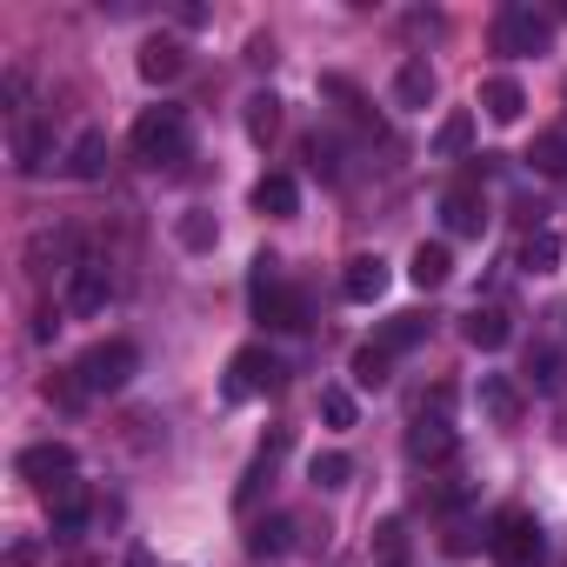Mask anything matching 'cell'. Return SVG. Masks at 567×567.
<instances>
[{
	"label": "cell",
	"mask_w": 567,
	"mask_h": 567,
	"mask_svg": "<svg viewBox=\"0 0 567 567\" xmlns=\"http://www.w3.org/2000/svg\"><path fill=\"white\" fill-rule=\"evenodd\" d=\"M267 481H274V454H254V461H247V474H240V487H234V507L247 514V507L260 501V487H267Z\"/></svg>",
	"instance_id": "cell-30"
},
{
	"label": "cell",
	"mask_w": 567,
	"mask_h": 567,
	"mask_svg": "<svg viewBox=\"0 0 567 567\" xmlns=\"http://www.w3.org/2000/svg\"><path fill=\"white\" fill-rule=\"evenodd\" d=\"M254 207H260V214H274V220H288V214L301 207L295 174H260V181H254Z\"/></svg>",
	"instance_id": "cell-15"
},
{
	"label": "cell",
	"mask_w": 567,
	"mask_h": 567,
	"mask_svg": "<svg viewBox=\"0 0 567 567\" xmlns=\"http://www.w3.org/2000/svg\"><path fill=\"white\" fill-rule=\"evenodd\" d=\"M520 267H527V274H554V267H560V240H554L547 227H534V234L520 240Z\"/></svg>",
	"instance_id": "cell-27"
},
{
	"label": "cell",
	"mask_w": 567,
	"mask_h": 567,
	"mask_svg": "<svg viewBox=\"0 0 567 567\" xmlns=\"http://www.w3.org/2000/svg\"><path fill=\"white\" fill-rule=\"evenodd\" d=\"M394 101H401V107H427V101H434V68H427V61H401Z\"/></svg>",
	"instance_id": "cell-24"
},
{
	"label": "cell",
	"mask_w": 567,
	"mask_h": 567,
	"mask_svg": "<svg viewBox=\"0 0 567 567\" xmlns=\"http://www.w3.org/2000/svg\"><path fill=\"white\" fill-rule=\"evenodd\" d=\"M447 274H454V254H447L441 240H421L414 260H408V280H414V288H441Z\"/></svg>",
	"instance_id": "cell-20"
},
{
	"label": "cell",
	"mask_w": 567,
	"mask_h": 567,
	"mask_svg": "<svg viewBox=\"0 0 567 567\" xmlns=\"http://www.w3.org/2000/svg\"><path fill=\"white\" fill-rule=\"evenodd\" d=\"M28 101V74L21 68H8V107H21Z\"/></svg>",
	"instance_id": "cell-38"
},
{
	"label": "cell",
	"mask_w": 567,
	"mask_h": 567,
	"mask_svg": "<svg viewBox=\"0 0 567 567\" xmlns=\"http://www.w3.org/2000/svg\"><path fill=\"white\" fill-rule=\"evenodd\" d=\"M174 240H181L187 254H207V247L220 240V227H214V214H207V207H187V214L174 220Z\"/></svg>",
	"instance_id": "cell-26"
},
{
	"label": "cell",
	"mask_w": 567,
	"mask_h": 567,
	"mask_svg": "<svg viewBox=\"0 0 567 567\" xmlns=\"http://www.w3.org/2000/svg\"><path fill=\"white\" fill-rule=\"evenodd\" d=\"M461 334H467V348H481V354H494V348H507V315L501 308H474L467 321H461Z\"/></svg>",
	"instance_id": "cell-18"
},
{
	"label": "cell",
	"mask_w": 567,
	"mask_h": 567,
	"mask_svg": "<svg viewBox=\"0 0 567 567\" xmlns=\"http://www.w3.org/2000/svg\"><path fill=\"white\" fill-rule=\"evenodd\" d=\"M487 554H494V567H540L547 534H540V520L527 507H501L494 527H487Z\"/></svg>",
	"instance_id": "cell-3"
},
{
	"label": "cell",
	"mask_w": 567,
	"mask_h": 567,
	"mask_svg": "<svg viewBox=\"0 0 567 567\" xmlns=\"http://www.w3.org/2000/svg\"><path fill=\"white\" fill-rule=\"evenodd\" d=\"M127 147H134L141 167H174V161H187V107H167V101L147 107V114L134 121Z\"/></svg>",
	"instance_id": "cell-2"
},
{
	"label": "cell",
	"mask_w": 567,
	"mask_h": 567,
	"mask_svg": "<svg viewBox=\"0 0 567 567\" xmlns=\"http://www.w3.org/2000/svg\"><path fill=\"white\" fill-rule=\"evenodd\" d=\"M388 368H394V354H381L374 341L354 348V381H361V388H388Z\"/></svg>",
	"instance_id": "cell-32"
},
{
	"label": "cell",
	"mask_w": 567,
	"mask_h": 567,
	"mask_svg": "<svg viewBox=\"0 0 567 567\" xmlns=\"http://www.w3.org/2000/svg\"><path fill=\"white\" fill-rule=\"evenodd\" d=\"M48 501H54V540H81V534H87V514H94L87 494H81V481H68V487L48 494Z\"/></svg>",
	"instance_id": "cell-14"
},
{
	"label": "cell",
	"mask_w": 567,
	"mask_h": 567,
	"mask_svg": "<svg viewBox=\"0 0 567 567\" xmlns=\"http://www.w3.org/2000/svg\"><path fill=\"white\" fill-rule=\"evenodd\" d=\"M181 68H187L181 41H147V48H141V81H147V87H167V81H181Z\"/></svg>",
	"instance_id": "cell-16"
},
{
	"label": "cell",
	"mask_w": 567,
	"mask_h": 567,
	"mask_svg": "<svg viewBox=\"0 0 567 567\" xmlns=\"http://www.w3.org/2000/svg\"><path fill=\"white\" fill-rule=\"evenodd\" d=\"M467 147H474V114H467V107H454V114L434 127V154H441V161H461Z\"/></svg>",
	"instance_id": "cell-25"
},
{
	"label": "cell",
	"mask_w": 567,
	"mask_h": 567,
	"mask_svg": "<svg viewBox=\"0 0 567 567\" xmlns=\"http://www.w3.org/2000/svg\"><path fill=\"white\" fill-rule=\"evenodd\" d=\"M48 401H54V408H68V414H74V408H87L81 374H74V368H68V374H54V381H48Z\"/></svg>",
	"instance_id": "cell-35"
},
{
	"label": "cell",
	"mask_w": 567,
	"mask_h": 567,
	"mask_svg": "<svg viewBox=\"0 0 567 567\" xmlns=\"http://www.w3.org/2000/svg\"><path fill=\"white\" fill-rule=\"evenodd\" d=\"M114 301V274L101 260H74L68 267V315H101Z\"/></svg>",
	"instance_id": "cell-8"
},
{
	"label": "cell",
	"mask_w": 567,
	"mask_h": 567,
	"mask_svg": "<svg viewBox=\"0 0 567 567\" xmlns=\"http://www.w3.org/2000/svg\"><path fill=\"white\" fill-rule=\"evenodd\" d=\"M274 127H280V101L274 94H247V141H274Z\"/></svg>",
	"instance_id": "cell-28"
},
{
	"label": "cell",
	"mask_w": 567,
	"mask_h": 567,
	"mask_svg": "<svg viewBox=\"0 0 567 567\" xmlns=\"http://www.w3.org/2000/svg\"><path fill=\"white\" fill-rule=\"evenodd\" d=\"M441 227H447V234H461V240H481V234H487V200H481L474 187L441 194Z\"/></svg>",
	"instance_id": "cell-10"
},
{
	"label": "cell",
	"mask_w": 567,
	"mask_h": 567,
	"mask_svg": "<svg viewBox=\"0 0 567 567\" xmlns=\"http://www.w3.org/2000/svg\"><path fill=\"white\" fill-rule=\"evenodd\" d=\"M354 414H361V408H354L348 388H321V421H328V427H354Z\"/></svg>",
	"instance_id": "cell-34"
},
{
	"label": "cell",
	"mask_w": 567,
	"mask_h": 567,
	"mask_svg": "<svg viewBox=\"0 0 567 567\" xmlns=\"http://www.w3.org/2000/svg\"><path fill=\"white\" fill-rule=\"evenodd\" d=\"M540 174H567V127H547L540 141H534V154H527Z\"/></svg>",
	"instance_id": "cell-31"
},
{
	"label": "cell",
	"mask_w": 567,
	"mask_h": 567,
	"mask_svg": "<svg viewBox=\"0 0 567 567\" xmlns=\"http://www.w3.org/2000/svg\"><path fill=\"white\" fill-rule=\"evenodd\" d=\"M21 481H34L41 494H61L68 481H74V447L68 441H41V447H21Z\"/></svg>",
	"instance_id": "cell-7"
},
{
	"label": "cell",
	"mask_w": 567,
	"mask_h": 567,
	"mask_svg": "<svg viewBox=\"0 0 567 567\" xmlns=\"http://www.w3.org/2000/svg\"><path fill=\"white\" fill-rule=\"evenodd\" d=\"M454 447H461V434H454L441 414H421V421L408 427V461H421V467H441V461H454Z\"/></svg>",
	"instance_id": "cell-9"
},
{
	"label": "cell",
	"mask_w": 567,
	"mask_h": 567,
	"mask_svg": "<svg viewBox=\"0 0 567 567\" xmlns=\"http://www.w3.org/2000/svg\"><path fill=\"white\" fill-rule=\"evenodd\" d=\"M34 560H41V540H14L8 547V567H34Z\"/></svg>",
	"instance_id": "cell-37"
},
{
	"label": "cell",
	"mask_w": 567,
	"mask_h": 567,
	"mask_svg": "<svg viewBox=\"0 0 567 567\" xmlns=\"http://www.w3.org/2000/svg\"><path fill=\"white\" fill-rule=\"evenodd\" d=\"M288 547H295V520H288V514H267V520L247 534V554H254V560H280Z\"/></svg>",
	"instance_id": "cell-17"
},
{
	"label": "cell",
	"mask_w": 567,
	"mask_h": 567,
	"mask_svg": "<svg viewBox=\"0 0 567 567\" xmlns=\"http://www.w3.org/2000/svg\"><path fill=\"white\" fill-rule=\"evenodd\" d=\"M247 301H254V321H267V328H280V334H301V328H308V295L280 280V260H274V254H254Z\"/></svg>",
	"instance_id": "cell-1"
},
{
	"label": "cell",
	"mask_w": 567,
	"mask_h": 567,
	"mask_svg": "<svg viewBox=\"0 0 567 567\" xmlns=\"http://www.w3.org/2000/svg\"><path fill=\"white\" fill-rule=\"evenodd\" d=\"M48 161H54V127L48 121H21L14 127V167L21 174H48Z\"/></svg>",
	"instance_id": "cell-12"
},
{
	"label": "cell",
	"mask_w": 567,
	"mask_h": 567,
	"mask_svg": "<svg viewBox=\"0 0 567 567\" xmlns=\"http://www.w3.org/2000/svg\"><path fill=\"white\" fill-rule=\"evenodd\" d=\"M308 481H315V487H348V481H354V461H348L341 447H328V454L308 461Z\"/></svg>",
	"instance_id": "cell-29"
},
{
	"label": "cell",
	"mask_w": 567,
	"mask_h": 567,
	"mask_svg": "<svg viewBox=\"0 0 567 567\" xmlns=\"http://www.w3.org/2000/svg\"><path fill=\"white\" fill-rule=\"evenodd\" d=\"M308 161H315V174H328V181L341 174V167H334V147H328V141H315V147H308Z\"/></svg>",
	"instance_id": "cell-36"
},
{
	"label": "cell",
	"mask_w": 567,
	"mask_h": 567,
	"mask_svg": "<svg viewBox=\"0 0 567 567\" xmlns=\"http://www.w3.org/2000/svg\"><path fill=\"white\" fill-rule=\"evenodd\" d=\"M68 174H74V181H101V174H107V134H101V127H87V134L74 141Z\"/></svg>",
	"instance_id": "cell-22"
},
{
	"label": "cell",
	"mask_w": 567,
	"mask_h": 567,
	"mask_svg": "<svg viewBox=\"0 0 567 567\" xmlns=\"http://www.w3.org/2000/svg\"><path fill=\"white\" fill-rule=\"evenodd\" d=\"M267 388H280V361H274L267 348H240V354L227 361V374H220V394H227V401H254V394H267Z\"/></svg>",
	"instance_id": "cell-5"
},
{
	"label": "cell",
	"mask_w": 567,
	"mask_h": 567,
	"mask_svg": "<svg viewBox=\"0 0 567 567\" xmlns=\"http://www.w3.org/2000/svg\"><path fill=\"white\" fill-rule=\"evenodd\" d=\"M474 401H481V414H487L494 427H514V421H520V388H514L507 374H481V394H474Z\"/></svg>",
	"instance_id": "cell-13"
},
{
	"label": "cell",
	"mask_w": 567,
	"mask_h": 567,
	"mask_svg": "<svg viewBox=\"0 0 567 567\" xmlns=\"http://www.w3.org/2000/svg\"><path fill=\"white\" fill-rule=\"evenodd\" d=\"M341 295H348V301H361V308H368V301H381V295H388V260H381V254H354V260H348V274H341Z\"/></svg>",
	"instance_id": "cell-11"
},
{
	"label": "cell",
	"mask_w": 567,
	"mask_h": 567,
	"mask_svg": "<svg viewBox=\"0 0 567 567\" xmlns=\"http://www.w3.org/2000/svg\"><path fill=\"white\" fill-rule=\"evenodd\" d=\"M481 107H487V114H494V121L507 127V121H520V114H527V94H520V81H507V74H494V81L481 87Z\"/></svg>",
	"instance_id": "cell-21"
},
{
	"label": "cell",
	"mask_w": 567,
	"mask_h": 567,
	"mask_svg": "<svg viewBox=\"0 0 567 567\" xmlns=\"http://www.w3.org/2000/svg\"><path fill=\"white\" fill-rule=\"evenodd\" d=\"M421 341H427V315H394V321H381V334H374L381 354H408V348H421Z\"/></svg>",
	"instance_id": "cell-23"
},
{
	"label": "cell",
	"mask_w": 567,
	"mask_h": 567,
	"mask_svg": "<svg viewBox=\"0 0 567 567\" xmlns=\"http://www.w3.org/2000/svg\"><path fill=\"white\" fill-rule=\"evenodd\" d=\"M74 374H81L87 394H121V388L141 374V348H134V341H101V348H87V354L74 361Z\"/></svg>",
	"instance_id": "cell-4"
},
{
	"label": "cell",
	"mask_w": 567,
	"mask_h": 567,
	"mask_svg": "<svg viewBox=\"0 0 567 567\" xmlns=\"http://www.w3.org/2000/svg\"><path fill=\"white\" fill-rule=\"evenodd\" d=\"M374 554H381L388 567H408V520H381V527H374Z\"/></svg>",
	"instance_id": "cell-33"
},
{
	"label": "cell",
	"mask_w": 567,
	"mask_h": 567,
	"mask_svg": "<svg viewBox=\"0 0 567 567\" xmlns=\"http://www.w3.org/2000/svg\"><path fill=\"white\" fill-rule=\"evenodd\" d=\"M547 41H554L547 14L520 8V0H514V8H501V14H494V48H501V54H540Z\"/></svg>",
	"instance_id": "cell-6"
},
{
	"label": "cell",
	"mask_w": 567,
	"mask_h": 567,
	"mask_svg": "<svg viewBox=\"0 0 567 567\" xmlns=\"http://www.w3.org/2000/svg\"><path fill=\"white\" fill-rule=\"evenodd\" d=\"M527 388L554 401V394L567 388V354H560V348H534V354H527Z\"/></svg>",
	"instance_id": "cell-19"
}]
</instances>
